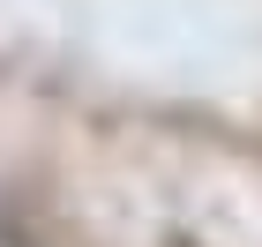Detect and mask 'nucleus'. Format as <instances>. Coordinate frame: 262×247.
Segmentation results:
<instances>
[{
  "mask_svg": "<svg viewBox=\"0 0 262 247\" xmlns=\"http://www.w3.org/2000/svg\"><path fill=\"white\" fill-rule=\"evenodd\" d=\"M172 247H195V240H172Z\"/></svg>",
  "mask_w": 262,
  "mask_h": 247,
  "instance_id": "nucleus-1",
  "label": "nucleus"
}]
</instances>
